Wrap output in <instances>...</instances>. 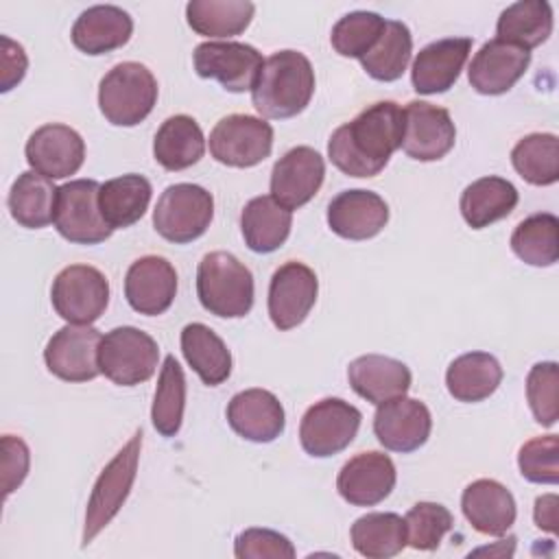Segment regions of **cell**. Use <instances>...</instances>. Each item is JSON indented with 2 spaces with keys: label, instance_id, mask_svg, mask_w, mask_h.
Instances as JSON below:
<instances>
[{
  "label": "cell",
  "instance_id": "6da1fadb",
  "mask_svg": "<svg viewBox=\"0 0 559 559\" xmlns=\"http://www.w3.org/2000/svg\"><path fill=\"white\" fill-rule=\"evenodd\" d=\"M402 135L404 109L393 100H380L332 133L328 155L349 177H376L400 148Z\"/></svg>",
  "mask_w": 559,
  "mask_h": 559
},
{
  "label": "cell",
  "instance_id": "7a4b0ae2",
  "mask_svg": "<svg viewBox=\"0 0 559 559\" xmlns=\"http://www.w3.org/2000/svg\"><path fill=\"white\" fill-rule=\"evenodd\" d=\"M312 94L314 70L308 57L297 50H280L264 59L251 100L260 116L284 120L301 114Z\"/></svg>",
  "mask_w": 559,
  "mask_h": 559
},
{
  "label": "cell",
  "instance_id": "3957f363",
  "mask_svg": "<svg viewBox=\"0 0 559 559\" xmlns=\"http://www.w3.org/2000/svg\"><path fill=\"white\" fill-rule=\"evenodd\" d=\"M197 295L201 306L216 317H245L253 306V275L227 251L205 253L197 269Z\"/></svg>",
  "mask_w": 559,
  "mask_h": 559
},
{
  "label": "cell",
  "instance_id": "277c9868",
  "mask_svg": "<svg viewBox=\"0 0 559 559\" xmlns=\"http://www.w3.org/2000/svg\"><path fill=\"white\" fill-rule=\"evenodd\" d=\"M157 81L138 61L116 63L98 85V107L107 122L116 127L140 124L155 107Z\"/></svg>",
  "mask_w": 559,
  "mask_h": 559
},
{
  "label": "cell",
  "instance_id": "5b68a950",
  "mask_svg": "<svg viewBox=\"0 0 559 559\" xmlns=\"http://www.w3.org/2000/svg\"><path fill=\"white\" fill-rule=\"evenodd\" d=\"M140 448L142 430H135V435L124 443V448L107 463V467L96 478L85 511L83 548L116 518V513L124 504L135 480Z\"/></svg>",
  "mask_w": 559,
  "mask_h": 559
},
{
  "label": "cell",
  "instance_id": "8992f818",
  "mask_svg": "<svg viewBox=\"0 0 559 559\" xmlns=\"http://www.w3.org/2000/svg\"><path fill=\"white\" fill-rule=\"evenodd\" d=\"M214 216L212 194L197 183H173L157 199L153 212L155 231L175 245L203 236Z\"/></svg>",
  "mask_w": 559,
  "mask_h": 559
},
{
  "label": "cell",
  "instance_id": "52a82bcc",
  "mask_svg": "<svg viewBox=\"0 0 559 559\" xmlns=\"http://www.w3.org/2000/svg\"><path fill=\"white\" fill-rule=\"evenodd\" d=\"M159 347L155 338L131 325L109 330L98 347L100 373L120 386L146 382L155 373Z\"/></svg>",
  "mask_w": 559,
  "mask_h": 559
},
{
  "label": "cell",
  "instance_id": "ba28073f",
  "mask_svg": "<svg viewBox=\"0 0 559 559\" xmlns=\"http://www.w3.org/2000/svg\"><path fill=\"white\" fill-rule=\"evenodd\" d=\"M50 301L63 321L90 325L109 304V282L96 266L70 264L52 280Z\"/></svg>",
  "mask_w": 559,
  "mask_h": 559
},
{
  "label": "cell",
  "instance_id": "9c48e42d",
  "mask_svg": "<svg viewBox=\"0 0 559 559\" xmlns=\"http://www.w3.org/2000/svg\"><path fill=\"white\" fill-rule=\"evenodd\" d=\"M360 419V411L341 397H325L312 404L299 424L304 452L317 459L338 454L354 441Z\"/></svg>",
  "mask_w": 559,
  "mask_h": 559
},
{
  "label": "cell",
  "instance_id": "30bf717a",
  "mask_svg": "<svg viewBox=\"0 0 559 559\" xmlns=\"http://www.w3.org/2000/svg\"><path fill=\"white\" fill-rule=\"evenodd\" d=\"M100 183L94 179H74L57 190L55 227L57 231L76 245H98L111 236V227L105 223L98 207Z\"/></svg>",
  "mask_w": 559,
  "mask_h": 559
},
{
  "label": "cell",
  "instance_id": "8fae6325",
  "mask_svg": "<svg viewBox=\"0 0 559 559\" xmlns=\"http://www.w3.org/2000/svg\"><path fill=\"white\" fill-rule=\"evenodd\" d=\"M273 148V127L255 116L231 114L216 122L210 133V153L216 162L234 168H251L266 159Z\"/></svg>",
  "mask_w": 559,
  "mask_h": 559
},
{
  "label": "cell",
  "instance_id": "7c38bea8",
  "mask_svg": "<svg viewBox=\"0 0 559 559\" xmlns=\"http://www.w3.org/2000/svg\"><path fill=\"white\" fill-rule=\"evenodd\" d=\"M262 63V55L240 41H203L194 48L197 74L218 81L223 90L234 94L253 90Z\"/></svg>",
  "mask_w": 559,
  "mask_h": 559
},
{
  "label": "cell",
  "instance_id": "4fadbf2b",
  "mask_svg": "<svg viewBox=\"0 0 559 559\" xmlns=\"http://www.w3.org/2000/svg\"><path fill=\"white\" fill-rule=\"evenodd\" d=\"M100 332L92 325L68 323L57 330L46 349L44 360L52 376L66 382H87L100 373L98 367V347Z\"/></svg>",
  "mask_w": 559,
  "mask_h": 559
},
{
  "label": "cell",
  "instance_id": "5bb4252c",
  "mask_svg": "<svg viewBox=\"0 0 559 559\" xmlns=\"http://www.w3.org/2000/svg\"><path fill=\"white\" fill-rule=\"evenodd\" d=\"M456 140L454 122L448 109L411 100L404 107V135L400 148L417 162H437L445 157Z\"/></svg>",
  "mask_w": 559,
  "mask_h": 559
},
{
  "label": "cell",
  "instance_id": "9a60e30c",
  "mask_svg": "<svg viewBox=\"0 0 559 559\" xmlns=\"http://www.w3.org/2000/svg\"><path fill=\"white\" fill-rule=\"evenodd\" d=\"M319 293L317 275L304 262L282 264L269 284V317L277 330L297 328L312 310Z\"/></svg>",
  "mask_w": 559,
  "mask_h": 559
},
{
  "label": "cell",
  "instance_id": "2e32d148",
  "mask_svg": "<svg viewBox=\"0 0 559 559\" xmlns=\"http://www.w3.org/2000/svg\"><path fill=\"white\" fill-rule=\"evenodd\" d=\"M432 430V417L424 402L415 397H393L378 404L373 415V432L378 441L393 452H413L421 448Z\"/></svg>",
  "mask_w": 559,
  "mask_h": 559
},
{
  "label": "cell",
  "instance_id": "e0dca14e",
  "mask_svg": "<svg viewBox=\"0 0 559 559\" xmlns=\"http://www.w3.org/2000/svg\"><path fill=\"white\" fill-rule=\"evenodd\" d=\"M83 159L85 142L68 124H44L35 129L26 142L28 166L48 179H63L74 175L83 166Z\"/></svg>",
  "mask_w": 559,
  "mask_h": 559
},
{
  "label": "cell",
  "instance_id": "ac0fdd59",
  "mask_svg": "<svg viewBox=\"0 0 559 559\" xmlns=\"http://www.w3.org/2000/svg\"><path fill=\"white\" fill-rule=\"evenodd\" d=\"M323 177V157L310 146H295L271 170V197L286 210H297L319 192Z\"/></svg>",
  "mask_w": 559,
  "mask_h": 559
},
{
  "label": "cell",
  "instance_id": "d6986e66",
  "mask_svg": "<svg viewBox=\"0 0 559 559\" xmlns=\"http://www.w3.org/2000/svg\"><path fill=\"white\" fill-rule=\"evenodd\" d=\"M395 478L393 461L382 452L369 450L352 456L341 467L336 489L354 507H373L393 491Z\"/></svg>",
  "mask_w": 559,
  "mask_h": 559
},
{
  "label": "cell",
  "instance_id": "ffe728a7",
  "mask_svg": "<svg viewBox=\"0 0 559 559\" xmlns=\"http://www.w3.org/2000/svg\"><path fill=\"white\" fill-rule=\"evenodd\" d=\"M528 63L531 50L502 39H489L474 55L467 76L478 94L498 96L509 92L524 76Z\"/></svg>",
  "mask_w": 559,
  "mask_h": 559
},
{
  "label": "cell",
  "instance_id": "44dd1931",
  "mask_svg": "<svg viewBox=\"0 0 559 559\" xmlns=\"http://www.w3.org/2000/svg\"><path fill=\"white\" fill-rule=\"evenodd\" d=\"M177 295V271L162 255L138 258L124 277V297L129 306L146 317L162 314Z\"/></svg>",
  "mask_w": 559,
  "mask_h": 559
},
{
  "label": "cell",
  "instance_id": "7402d4cb",
  "mask_svg": "<svg viewBox=\"0 0 559 559\" xmlns=\"http://www.w3.org/2000/svg\"><path fill=\"white\" fill-rule=\"evenodd\" d=\"M389 223V205L371 190H343L328 205L330 229L347 240L378 236Z\"/></svg>",
  "mask_w": 559,
  "mask_h": 559
},
{
  "label": "cell",
  "instance_id": "603a6c76",
  "mask_svg": "<svg viewBox=\"0 0 559 559\" xmlns=\"http://www.w3.org/2000/svg\"><path fill=\"white\" fill-rule=\"evenodd\" d=\"M227 421L236 435L253 443H271L284 432V408L266 389H247L227 404Z\"/></svg>",
  "mask_w": 559,
  "mask_h": 559
},
{
  "label": "cell",
  "instance_id": "cb8c5ba5",
  "mask_svg": "<svg viewBox=\"0 0 559 559\" xmlns=\"http://www.w3.org/2000/svg\"><path fill=\"white\" fill-rule=\"evenodd\" d=\"M472 50L469 37H448L421 48L413 61L411 81L417 94H441L448 92Z\"/></svg>",
  "mask_w": 559,
  "mask_h": 559
},
{
  "label": "cell",
  "instance_id": "d4e9b609",
  "mask_svg": "<svg viewBox=\"0 0 559 559\" xmlns=\"http://www.w3.org/2000/svg\"><path fill=\"white\" fill-rule=\"evenodd\" d=\"M461 509L472 528L483 535L500 537L515 522V500L511 491L493 478H478L467 485L461 496Z\"/></svg>",
  "mask_w": 559,
  "mask_h": 559
},
{
  "label": "cell",
  "instance_id": "484cf974",
  "mask_svg": "<svg viewBox=\"0 0 559 559\" xmlns=\"http://www.w3.org/2000/svg\"><path fill=\"white\" fill-rule=\"evenodd\" d=\"M347 378L352 389L376 406L393 397H402L411 389L408 367L402 360L382 354H365L352 360Z\"/></svg>",
  "mask_w": 559,
  "mask_h": 559
},
{
  "label": "cell",
  "instance_id": "4316f807",
  "mask_svg": "<svg viewBox=\"0 0 559 559\" xmlns=\"http://www.w3.org/2000/svg\"><path fill=\"white\" fill-rule=\"evenodd\" d=\"M133 20L114 4H96L85 9L72 26V44L85 55H105L129 41Z\"/></svg>",
  "mask_w": 559,
  "mask_h": 559
},
{
  "label": "cell",
  "instance_id": "83f0119b",
  "mask_svg": "<svg viewBox=\"0 0 559 559\" xmlns=\"http://www.w3.org/2000/svg\"><path fill=\"white\" fill-rule=\"evenodd\" d=\"M293 225V214L280 205L271 194L251 199L240 214V229L247 247L255 253H271L280 249Z\"/></svg>",
  "mask_w": 559,
  "mask_h": 559
},
{
  "label": "cell",
  "instance_id": "f1b7e54d",
  "mask_svg": "<svg viewBox=\"0 0 559 559\" xmlns=\"http://www.w3.org/2000/svg\"><path fill=\"white\" fill-rule=\"evenodd\" d=\"M502 382V367L487 352H469L454 358L445 371L448 393L459 402H483Z\"/></svg>",
  "mask_w": 559,
  "mask_h": 559
},
{
  "label": "cell",
  "instance_id": "f546056e",
  "mask_svg": "<svg viewBox=\"0 0 559 559\" xmlns=\"http://www.w3.org/2000/svg\"><path fill=\"white\" fill-rule=\"evenodd\" d=\"M205 153V138L194 118L179 114L162 122L153 140V155L166 170H183Z\"/></svg>",
  "mask_w": 559,
  "mask_h": 559
},
{
  "label": "cell",
  "instance_id": "4dcf8cb0",
  "mask_svg": "<svg viewBox=\"0 0 559 559\" xmlns=\"http://www.w3.org/2000/svg\"><path fill=\"white\" fill-rule=\"evenodd\" d=\"M461 214L472 229L489 227L509 216L518 205V190L502 177H480L461 194Z\"/></svg>",
  "mask_w": 559,
  "mask_h": 559
},
{
  "label": "cell",
  "instance_id": "1f68e13d",
  "mask_svg": "<svg viewBox=\"0 0 559 559\" xmlns=\"http://www.w3.org/2000/svg\"><path fill=\"white\" fill-rule=\"evenodd\" d=\"M151 192H153L151 181L135 173L100 183L98 207L105 223L111 229H120L138 223L148 207Z\"/></svg>",
  "mask_w": 559,
  "mask_h": 559
},
{
  "label": "cell",
  "instance_id": "d6a6232c",
  "mask_svg": "<svg viewBox=\"0 0 559 559\" xmlns=\"http://www.w3.org/2000/svg\"><path fill=\"white\" fill-rule=\"evenodd\" d=\"M181 352L207 386L223 384L231 373V354L227 345L205 323H188L181 330Z\"/></svg>",
  "mask_w": 559,
  "mask_h": 559
},
{
  "label": "cell",
  "instance_id": "836d02e7",
  "mask_svg": "<svg viewBox=\"0 0 559 559\" xmlns=\"http://www.w3.org/2000/svg\"><path fill=\"white\" fill-rule=\"evenodd\" d=\"M57 190L52 179L26 170L17 175L9 192V212L17 225L26 229H41L55 221Z\"/></svg>",
  "mask_w": 559,
  "mask_h": 559
},
{
  "label": "cell",
  "instance_id": "e575fe53",
  "mask_svg": "<svg viewBox=\"0 0 559 559\" xmlns=\"http://www.w3.org/2000/svg\"><path fill=\"white\" fill-rule=\"evenodd\" d=\"M496 39L526 50L544 44L552 33V9L546 0H520L507 7L496 24Z\"/></svg>",
  "mask_w": 559,
  "mask_h": 559
},
{
  "label": "cell",
  "instance_id": "d590c367",
  "mask_svg": "<svg viewBox=\"0 0 559 559\" xmlns=\"http://www.w3.org/2000/svg\"><path fill=\"white\" fill-rule=\"evenodd\" d=\"M253 11L249 0H192L186 4V20L203 37H234L249 26Z\"/></svg>",
  "mask_w": 559,
  "mask_h": 559
},
{
  "label": "cell",
  "instance_id": "8d00e7d4",
  "mask_svg": "<svg viewBox=\"0 0 559 559\" xmlns=\"http://www.w3.org/2000/svg\"><path fill=\"white\" fill-rule=\"evenodd\" d=\"M352 546L367 559H389L406 546V524L397 513H367L352 524Z\"/></svg>",
  "mask_w": 559,
  "mask_h": 559
},
{
  "label": "cell",
  "instance_id": "74e56055",
  "mask_svg": "<svg viewBox=\"0 0 559 559\" xmlns=\"http://www.w3.org/2000/svg\"><path fill=\"white\" fill-rule=\"evenodd\" d=\"M411 52H413V37L408 26L397 20H386L380 39L360 59V63L371 79L389 83V81H397L404 74L411 61Z\"/></svg>",
  "mask_w": 559,
  "mask_h": 559
},
{
  "label": "cell",
  "instance_id": "f35d334b",
  "mask_svg": "<svg viewBox=\"0 0 559 559\" xmlns=\"http://www.w3.org/2000/svg\"><path fill=\"white\" fill-rule=\"evenodd\" d=\"M559 221L542 212L524 218L511 234L513 253L531 266H552L559 258Z\"/></svg>",
  "mask_w": 559,
  "mask_h": 559
},
{
  "label": "cell",
  "instance_id": "ab89813d",
  "mask_svg": "<svg viewBox=\"0 0 559 559\" xmlns=\"http://www.w3.org/2000/svg\"><path fill=\"white\" fill-rule=\"evenodd\" d=\"M515 173L533 186H550L559 179V140L555 133L524 135L511 151Z\"/></svg>",
  "mask_w": 559,
  "mask_h": 559
},
{
  "label": "cell",
  "instance_id": "60d3db41",
  "mask_svg": "<svg viewBox=\"0 0 559 559\" xmlns=\"http://www.w3.org/2000/svg\"><path fill=\"white\" fill-rule=\"evenodd\" d=\"M183 406H186L183 369L179 367L175 356L168 354L159 371L153 408H151L153 426L162 437H175L179 432L183 421Z\"/></svg>",
  "mask_w": 559,
  "mask_h": 559
},
{
  "label": "cell",
  "instance_id": "b9f144b4",
  "mask_svg": "<svg viewBox=\"0 0 559 559\" xmlns=\"http://www.w3.org/2000/svg\"><path fill=\"white\" fill-rule=\"evenodd\" d=\"M384 22L386 20L373 11H352L334 24L330 35L332 48L341 57L362 59L380 39Z\"/></svg>",
  "mask_w": 559,
  "mask_h": 559
},
{
  "label": "cell",
  "instance_id": "7bdbcfd3",
  "mask_svg": "<svg viewBox=\"0 0 559 559\" xmlns=\"http://www.w3.org/2000/svg\"><path fill=\"white\" fill-rule=\"evenodd\" d=\"M406 544L415 550H435L454 526L452 513L439 502H417L404 518Z\"/></svg>",
  "mask_w": 559,
  "mask_h": 559
},
{
  "label": "cell",
  "instance_id": "ee69618b",
  "mask_svg": "<svg viewBox=\"0 0 559 559\" xmlns=\"http://www.w3.org/2000/svg\"><path fill=\"white\" fill-rule=\"evenodd\" d=\"M526 400L533 417L544 428L555 426L559 417V369L557 362H537L526 376Z\"/></svg>",
  "mask_w": 559,
  "mask_h": 559
},
{
  "label": "cell",
  "instance_id": "f6af8a7d",
  "mask_svg": "<svg viewBox=\"0 0 559 559\" xmlns=\"http://www.w3.org/2000/svg\"><path fill=\"white\" fill-rule=\"evenodd\" d=\"M559 439L557 435H544L526 441L520 448L518 465L520 474L528 483L537 485H555L559 480Z\"/></svg>",
  "mask_w": 559,
  "mask_h": 559
},
{
  "label": "cell",
  "instance_id": "bcb514c9",
  "mask_svg": "<svg viewBox=\"0 0 559 559\" xmlns=\"http://www.w3.org/2000/svg\"><path fill=\"white\" fill-rule=\"evenodd\" d=\"M238 559H293L295 548L288 537L271 528H247L234 542Z\"/></svg>",
  "mask_w": 559,
  "mask_h": 559
},
{
  "label": "cell",
  "instance_id": "7dc6e473",
  "mask_svg": "<svg viewBox=\"0 0 559 559\" xmlns=\"http://www.w3.org/2000/svg\"><path fill=\"white\" fill-rule=\"evenodd\" d=\"M31 454L26 443L20 437L4 435L2 437V487L4 496H9L28 474Z\"/></svg>",
  "mask_w": 559,
  "mask_h": 559
},
{
  "label": "cell",
  "instance_id": "c3c4849f",
  "mask_svg": "<svg viewBox=\"0 0 559 559\" xmlns=\"http://www.w3.org/2000/svg\"><path fill=\"white\" fill-rule=\"evenodd\" d=\"M2 92H9L15 83H20L26 74V55L24 48L15 41H11L7 35H2Z\"/></svg>",
  "mask_w": 559,
  "mask_h": 559
},
{
  "label": "cell",
  "instance_id": "681fc988",
  "mask_svg": "<svg viewBox=\"0 0 559 559\" xmlns=\"http://www.w3.org/2000/svg\"><path fill=\"white\" fill-rule=\"evenodd\" d=\"M535 524L548 533L557 531V496L546 493L535 500Z\"/></svg>",
  "mask_w": 559,
  "mask_h": 559
}]
</instances>
